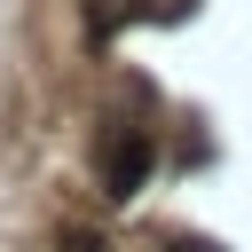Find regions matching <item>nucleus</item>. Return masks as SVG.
I'll use <instances>...</instances> for the list:
<instances>
[{"label": "nucleus", "instance_id": "obj_3", "mask_svg": "<svg viewBox=\"0 0 252 252\" xmlns=\"http://www.w3.org/2000/svg\"><path fill=\"white\" fill-rule=\"evenodd\" d=\"M173 252H213V244H173Z\"/></svg>", "mask_w": 252, "mask_h": 252}, {"label": "nucleus", "instance_id": "obj_1", "mask_svg": "<svg viewBox=\"0 0 252 252\" xmlns=\"http://www.w3.org/2000/svg\"><path fill=\"white\" fill-rule=\"evenodd\" d=\"M150 165H158V134L150 126H110L102 134V197L110 205H126V197H142L150 189Z\"/></svg>", "mask_w": 252, "mask_h": 252}, {"label": "nucleus", "instance_id": "obj_2", "mask_svg": "<svg viewBox=\"0 0 252 252\" xmlns=\"http://www.w3.org/2000/svg\"><path fill=\"white\" fill-rule=\"evenodd\" d=\"M55 252H110V244H102L94 228H63V236H55Z\"/></svg>", "mask_w": 252, "mask_h": 252}]
</instances>
